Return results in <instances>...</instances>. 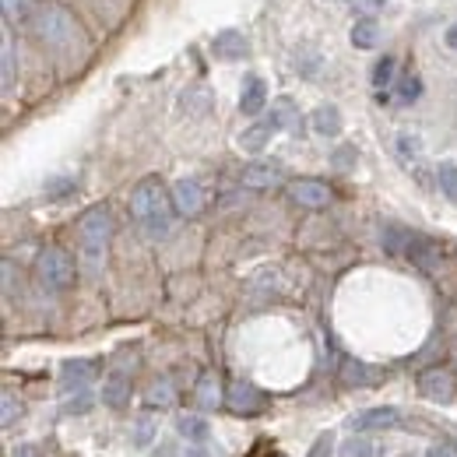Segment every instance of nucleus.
<instances>
[{
    "mask_svg": "<svg viewBox=\"0 0 457 457\" xmlns=\"http://www.w3.org/2000/svg\"><path fill=\"white\" fill-rule=\"evenodd\" d=\"M172 212H176L172 194L159 179L148 176V179H141V183L134 187V194H130V215H134V222L145 228L152 239L170 236Z\"/></svg>",
    "mask_w": 457,
    "mask_h": 457,
    "instance_id": "obj_1",
    "label": "nucleus"
},
{
    "mask_svg": "<svg viewBox=\"0 0 457 457\" xmlns=\"http://www.w3.org/2000/svg\"><path fill=\"white\" fill-rule=\"evenodd\" d=\"M113 236V215L106 204H96L81 215L78 222V250H81V264L88 268V275H99L103 261H106V246Z\"/></svg>",
    "mask_w": 457,
    "mask_h": 457,
    "instance_id": "obj_2",
    "label": "nucleus"
},
{
    "mask_svg": "<svg viewBox=\"0 0 457 457\" xmlns=\"http://www.w3.org/2000/svg\"><path fill=\"white\" fill-rule=\"evenodd\" d=\"M384 246H387L391 253H404V257H408L411 264H419V268H436V264H440V246H436L433 239L419 236V232H408V228L387 226L384 228Z\"/></svg>",
    "mask_w": 457,
    "mask_h": 457,
    "instance_id": "obj_3",
    "label": "nucleus"
},
{
    "mask_svg": "<svg viewBox=\"0 0 457 457\" xmlns=\"http://www.w3.org/2000/svg\"><path fill=\"white\" fill-rule=\"evenodd\" d=\"M32 29H36V36H39L46 46H54V50H63V46H71V43L78 39V25H74V18H71L63 7H43V11H36Z\"/></svg>",
    "mask_w": 457,
    "mask_h": 457,
    "instance_id": "obj_4",
    "label": "nucleus"
},
{
    "mask_svg": "<svg viewBox=\"0 0 457 457\" xmlns=\"http://www.w3.org/2000/svg\"><path fill=\"white\" fill-rule=\"evenodd\" d=\"M36 278H39V286L50 288V292L71 288V282H74V261H71V253L60 250V246H46L36 257Z\"/></svg>",
    "mask_w": 457,
    "mask_h": 457,
    "instance_id": "obj_5",
    "label": "nucleus"
},
{
    "mask_svg": "<svg viewBox=\"0 0 457 457\" xmlns=\"http://www.w3.org/2000/svg\"><path fill=\"white\" fill-rule=\"evenodd\" d=\"M419 395H422L426 401H436V404L454 401V395H457L454 373H451V370H444V366H433V370L419 373Z\"/></svg>",
    "mask_w": 457,
    "mask_h": 457,
    "instance_id": "obj_6",
    "label": "nucleus"
},
{
    "mask_svg": "<svg viewBox=\"0 0 457 457\" xmlns=\"http://www.w3.org/2000/svg\"><path fill=\"white\" fill-rule=\"evenodd\" d=\"M170 194H172V204H176V212H179V215L194 219V215H201V212H204V187H201L197 179H190V176L176 179Z\"/></svg>",
    "mask_w": 457,
    "mask_h": 457,
    "instance_id": "obj_7",
    "label": "nucleus"
},
{
    "mask_svg": "<svg viewBox=\"0 0 457 457\" xmlns=\"http://www.w3.org/2000/svg\"><path fill=\"white\" fill-rule=\"evenodd\" d=\"M401 426V411L391 404H380V408H366L359 415H352V429L355 433H373V429H395Z\"/></svg>",
    "mask_w": 457,
    "mask_h": 457,
    "instance_id": "obj_8",
    "label": "nucleus"
},
{
    "mask_svg": "<svg viewBox=\"0 0 457 457\" xmlns=\"http://www.w3.org/2000/svg\"><path fill=\"white\" fill-rule=\"evenodd\" d=\"M96 377H99V362H92V359H67L60 366V380L67 391H85Z\"/></svg>",
    "mask_w": 457,
    "mask_h": 457,
    "instance_id": "obj_9",
    "label": "nucleus"
},
{
    "mask_svg": "<svg viewBox=\"0 0 457 457\" xmlns=\"http://www.w3.org/2000/svg\"><path fill=\"white\" fill-rule=\"evenodd\" d=\"M282 166L278 162H250V166H243L239 172V179H243V187H250V190H268V187H278L282 183Z\"/></svg>",
    "mask_w": 457,
    "mask_h": 457,
    "instance_id": "obj_10",
    "label": "nucleus"
},
{
    "mask_svg": "<svg viewBox=\"0 0 457 457\" xmlns=\"http://www.w3.org/2000/svg\"><path fill=\"white\" fill-rule=\"evenodd\" d=\"M226 404L236 411V415H253V411H261V408H264V395H261L253 384L239 380V384H232V387H228Z\"/></svg>",
    "mask_w": 457,
    "mask_h": 457,
    "instance_id": "obj_11",
    "label": "nucleus"
},
{
    "mask_svg": "<svg viewBox=\"0 0 457 457\" xmlns=\"http://www.w3.org/2000/svg\"><path fill=\"white\" fill-rule=\"evenodd\" d=\"M288 194H292V201L303 204V208H324V204L331 201V190H328L320 179H295V183L288 187Z\"/></svg>",
    "mask_w": 457,
    "mask_h": 457,
    "instance_id": "obj_12",
    "label": "nucleus"
},
{
    "mask_svg": "<svg viewBox=\"0 0 457 457\" xmlns=\"http://www.w3.org/2000/svg\"><path fill=\"white\" fill-rule=\"evenodd\" d=\"M264 106H268V85H264L257 74H250L246 85H243V96H239V113L257 116Z\"/></svg>",
    "mask_w": 457,
    "mask_h": 457,
    "instance_id": "obj_13",
    "label": "nucleus"
},
{
    "mask_svg": "<svg viewBox=\"0 0 457 457\" xmlns=\"http://www.w3.org/2000/svg\"><path fill=\"white\" fill-rule=\"evenodd\" d=\"M275 134H278V127L264 116L261 123H250V127L239 134V148H243V152H264V148H268V141H271Z\"/></svg>",
    "mask_w": 457,
    "mask_h": 457,
    "instance_id": "obj_14",
    "label": "nucleus"
},
{
    "mask_svg": "<svg viewBox=\"0 0 457 457\" xmlns=\"http://www.w3.org/2000/svg\"><path fill=\"white\" fill-rule=\"evenodd\" d=\"M212 54L219 60H243L250 54V43L239 36V32H222V36H215V43H212Z\"/></svg>",
    "mask_w": 457,
    "mask_h": 457,
    "instance_id": "obj_15",
    "label": "nucleus"
},
{
    "mask_svg": "<svg viewBox=\"0 0 457 457\" xmlns=\"http://www.w3.org/2000/svg\"><path fill=\"white\" fill-rule=\"evenodd\" d=\"M342 380L348 387H370V384L380 380V370H373V366H366V362H359V359H345Z\"/></svg>",
    "mask_w": 457,
    "mask_h": 457,
    "instance_id": "obj_16",
    "label": "nucleus"
},
{
    "mask_svg": "<svg viewBox=\"0 0 457 457\" xmlns=\"http://www.w3.org/2000/svg\"><path fill=\"white\" fill-rule=\"evenodd\" d=\"M310 123H313V130L320 137H338L342 134V113H338V106H317L310 113Z\"/></svg>",
    "mask_w": 457,
    "mask_h": 457,
    "instance_id": "obj_17",
    "label": "nucleus"
},
{
    "mask_svg": "<svg viewBox=\"0 0 457 457\" xmlns=\"http://www.w3.org/2000/svg\"><path fill=\"white\" fill-rule=\"evenodd\" d=\"M103 404H110V408H127L130 404V380L123 373L106 377V384H103Z\"/></svg>",
    "mask_w": 457,
    "mask_h": 457,
    "instance_id": "obj_18",
    "label": "nucleus"
},
{
    "mask_svg": "<svg viewBox=\"0 0 457 457\" xmlns=\"http://www.w3.org/2000/svg\"><path fill=\"white\" fill-rule=\"evenodd\" d=\"M377 39H380L377 18H359V21L352 25V46H355V50H373Z\"/></svg>",
    "mask_w": 457,
    "mask_h": 457,
    "instance_id": "obj_19",
    "label": "nucleus"
},
{
    "mask_svg": "<svg viewBox=\"0 0 457 457\" xmlns=\"http://www.w3.org/2000/svg\"><path fill=\"white\" fill-rule=\"evenodd\" d=\"M176 429H179V436H187V444H204L208 433H212L201 415H179L176 419Z\"/></svg>",
    "mask_w": 457,
    "mask_h": 457,
    "instance_id": "obj_20",
    "label": "nucleus"
},
{
    "mask_svg": "<svg viewBox=\"0 0 457 457\" xmlns=\"http://www.w3.org/2000/svg\"><path fill=\"white\" fill-rule=\"evenodd\" d=\"M172 401H176V391H172V384L166 377H159V380L145 391V404H148V408H172Z\"/></svg>",
    "mask_w": 457,
    "mask_h": 457,
    "instance_id": "obj_21",
    "label": "nucleus"
},
{
    "mask_svg": "<svg viewBox=\"0 0 457 457\" xmlns=\"http://www.w3.org/2000/svg\"><path fill=\"white\" fill-rule=\"evenodd\" d=\"M219 401H222L219 377H215V373H204V377L197 380V404H201V408H219Z\"/></svg>",
    "mask_w": 457,
    "mask_h": 457,
    "instance_id": "obj_22",
    "label": "nucleus"
},
{
    "mask_svg": "<svg viewBox=\"0 0 457 457\" xmlns=\"http://www.w3.org/2000/svg\"><path fill=\"white\" fill-rule=\"evenodd\" d=\"M268 120L278 127V130H288V127H295L299 123V113H295V106H292V99H278L275 106H271V113Z\"/></svg>",
    "mask_w": 457,
    "mask_h": 457,
    "instance_id": "obj_23",
    "label": "nucleus"
},
{
    "mask_svg": "<svg viewBox=\"0 0 457 457\" xmlns=\"http://www.w3.org/2000/svg\"><path fill=\"white\" fill-rule=\"evenodd\" d=\"M395 74H398V60L395 57L377 60V67H373V88H377V92L391 88V85H395Z\"/></svg>",
    "mask_w": 457,
    "mask_h": 457,
    "instance_id": "obj_24",
    "label": "nucleus"
},
{
    "mask_svg": "<svg viewBox=\"0 0 457 457\" xmlns=\"http://www.w3.org/2000/svg\"><path fill=\"white\" fill-rule=\"evenodd\" d=\"M32 0H4V21H32Z\"/></svg>",
    "mask_w": 457,
    "mask_h": 457,
    "instance_id": "obj_25",
    "label": "nucleus"
},
{
    "mask_svg": "<svg viewBox=\"0 0 457 457\" xmlns=\"http://www.w3.org/2000/svg\"><path fill=\"white\" fill-rule=\"evenodd\" d=\"M436 179H440V190L451 201H457V162H440L436 166Z\"/></svg>",
    "mask_w": 457,
    "mask_h": 457,
    "instance_id": "obj_26",
    "label": "nucleus"
},
{
    "mask_svg": "<svg viewBox=\"0 0 457 457\" xmlns=\"http://www.w3.org/2000/svg\"><path fill=\"white\" fill-rule=\"evenodd\" d=\"M155 433H159V426H155L152 415H141V419L134 422V444H137V447H148V444L155 440Z\"/></svg>",
    "mask_w": 457,
    "mask_h": 457,
    "instance_id": "obj_27",
    "label": "nucleus"
},
{
    "mask_svg": "<svg viewBox=\"0 0 457 457\" xmlns=\"http://www.w3.org/2000/svg\"><path fill=\"white\" fill-rule=\"evenodd\" d=\"M0 63H4V92L14 85V54H11V36L4 25V43H0Z\"/></svg>",
    "mask_w": 457,
    "mask_h": 457,
    "instance_id": "obj_28",
    "label": "nucleus"
},
{
    "mask_svg": "<svg viewBox=\"0 0 457 457\" xmlns=\"http://www.w3.org/2000/svg\"><path fill=\"white\" fill-rule=\"evenodd\" d=\"M377 454V444L366 440V436H352L348 444H342V457H373Z\"/></svg>",
    "mask_w": 457,
    "mask_h": 457,
    "instance_id": "obj_29",
    "label": "nucleus"
},
{
    "mask_svg": "<svg viewBox=\"0 0 457 457\" xmlns=\"http://www.w3.org/2000/svg\"><path fill=\"white\" fill-rule=\"evenodd\" d=\"M0 411H4V415H0V422H4V426H11V422L21 415V404L14 401L11 391H4V395H0Z\"/></svg>",
    "mask_w": 457,
    "mask_h": 457,
    "instance_id": "obj_30",
    "label": "nucleus"
},
{
    "mask_svg": "<svg viewBox=\"0 0 457 457\" xmlns=\"http://www.w3.org/2000/svg\"><path fill=\"white\" fill-rule=\"evenodd\" d=\"M88 408H92V398H88L85 391H78V398H71L63 404V415H85Z\"/></svg>",
    "mask_w": 457,
    "mask_h": 457,
    "instance_id": "obj_31",
    "label": "nucleus"
},
{
    "mask_svg": "<svg viewBox=\"0 0 457 457\" xmlns=\"http://www.w3.org/2000/svg\"><path fill=\"white\" fill-rule=\"evenodd\" d=\"M426 457H457V440H436V444H429Z\"/></svg>",
    "mask_w": 457,
    "mask_h": 457,
    "instance_id": "obj_32",
    "label": "nucleus"
},
{
    "mask_svg": "<svg viewBox=\"0 0 457 457\" xmlns=\"http://www.w3.org/2000/svg\"><path fill=\"white\" fill-rule=\"evenodd\" d=\"M398 148H401V155H404V159H419V148H422V145H419V137H411V134H401Z\"/></svg>",
    "mask_w": 457,
    "mask_h": 457,
    "instance_id": "obj_33",
    "label": "nucleus"
},
{
    "mask_svg": "<svg viewBox=\"0 0 457 457\" xmlns=\"http://www.w3.org/2000/svg\"><path fill=\"white\" fill-rule=\"evenodd\" d=\"M331 447H335V436H331V433H324V436L310 447V454L306 457H331Z\"/></svg>",
    "mask_w": 457,
    "mask_h": 457,
    "instance_id": "obj_34",
    "label": "nucleus"
},
{
    "mask_svg": "<svg viewBox=\"0 0 457 457\" xmlns=\"http://www.w3.org/2000/svg\"><path fill=\"white\" fill-rule=\"evenodd\" d=\"M419 92H422V81H419V78H408V81L401 85V99H404V103H415Z\"/></svg>",
    "mask_w": 457,
    "mask_h": 457,
    "instance_id": "obj_35",
    "label": "nucleus"
},
{
    "mask_svg": "<svg viewBox=\"0 0 457 457\" xmlns=\"http://www.w3.org/2000/svg\"><path fill=\"white\" fill-rule=\"evenodd\" d=\"M14 457H46V454H43L36 444H21V447L14 451Z\"/></svg>",
    "mask_w": 457,
    "mask_h": 457,
    "instance_id": "obj_36",
    "label": "nucleus"
},
{
    "mask_svg": "<svg viewBox=\"0 0 457 457\" xmlns=\"http://www.w3.org/2000/svg\"><path fill=\"white\" fill-rule=\"evenodd\" d=\"M183 457H212V454H208V447H204V444H190V447L183 451Z\"/></svg>",
    "mask_w": 457,
    "mask_h": 457,
    "instance_id": "obj_37",
    "label": "nucleus"
},
{
    "mask_svg": "<svg viewBox=\"0 0 457 457\" xmlns=\"http://www.w3.org/2000/svg\"><path fill=\"white\" fill-rule=\"evenodd\" d=\"M11 282H14V264L4 261V288H7V292H11Z\"/></svg>",
    "mask_w": 457,
    "mask_h": 457,
    "instance_id": "obj_38",
    "label": "nucleus"
},
{
    "mask_svg": "<svg viewBox=\"0 0 457 457\" xmlns=\"http://www.w3.org/2000/svg\"><path fill=\"white\" fill-rule=\"evenodd\" d=\"M444 43H447L451 50H457V21L451 25V29H447V32H444Z\"/></svg>",
    "mask_w": 457,
    "mask_h": 457,
    "instance_id": "obj_39",
    "label": "nucleus"
},
{
    "mask_svg": "<svg viewBox=\"0 0 457 457\" xmlns=\"http://www.w3.org/2000/svg\"><path fill=\"white\" fill-rule=\"evenodd\" d=\"M454 359H457V348H454Z\"/></svg>",
    "mask_w": 457,
    "mask_h": 457,
    "instance_id": "obj_40",
    "label": "nucleus"
}]
</instances>
